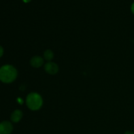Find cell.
Returning <instances> with one entry per match:
<instances>
[{
    "mask_svg": "<svg viewBox=\"0 0 134 134\" xmlns=\"http://www.w3.org/2000/svg\"><path fill=\"white\" fill-rule=\"evenodd\" d=\"M17 70L11 65H5L0 68V81L4 83H11L17 77Z\"/></svg>",
    "mask_w": 134,
    "mask_h": 134,
    "instance_id": "1",
    "label": "cell"
},
{
    "mask_svg": "<svg viewBox=\"0 0 134 134\" xmlns=\"http://www.w3.org/2000/svg\"><path fill=\"white\" fill-rule=\"evenodd\" d=\"M26 103L30 110L37 111L43 105V99L37 93L31 92L26 97Z\"/></svg>",
    "mask_w": 134,
    "mask_h": 134,
    "instance_id": "2",
    "label": "cell"
},
{
    "mask_svg": "<svg viewBox=\"0 0 134 134\" xmlns=\"http://www.w3.org/2000/svg\"><path fill=\"white\" fill-rule=\"evenodd\" d=\"M44 68L45 71L50 75L56 74L59 69L58 65L52 62H48L46 63Z\"/></svg>",
    "mask_w": 134,
    "mask_h": 134,
    "instance_id": "3",
    "label": "cell"
},
{
    "mask_svg": "<svg viewBox=\"0 0 134 134\" xmlns=\"http://www.w3.org/2000/svg\"><path fill=\"white\" fill-rule=\"evenodd\" d=\"M13 130L10 122L3 121L0 123V134H10Z\"/></svg>",
    "mask_w": 134,
    "mask_h": 134,
    "instance_id": "4",
    "label": "cell"
},
{
    "mask_svg": "<svg viewBox=\"0 0 134 134\" xmlns=\"http://www.w3.org/2000/svg\"><path fill=\"white\" fill-rule=\"evenodd\" d=\"M30 65L35 68H39L42 66L44 63V60L43 58L39 56H35L32 57L30 60Z\"/></svg>",
    "mask_w": 134,
    "mask_h": 134,
    "instance_id": "5",
    "label": "cell"
},
{
    "mask_svg": "<svg viewBox=\"0 0 134 134\" xmlns=\"http://www.w3.org/2000/svg\"><path fill=\"white\" fill-rule=\"evenodd\" d=\"M22 116H23V113L22 111L20 110L16 109L12 113L11 115H10V120L13 122H18L22 119Z\"/></svg>",
    "mask_w": 134,
    "mask_h": 134,
    "instance_id": "6",
    "label": "cell"
},
{
    "mask_svg": "<svg viewBox=\"0 0 134 134\" xmlns=\"http://www.w3.org/2000/svg\"><path fill=\"white\" fill-rule=\"evenodd\" d=\"M43 56H44V58L46 60H48V61H51V60H52L54 58V53L51 50H46L44 51V54H43Z\"/></svg>",
    "mask_w": 134,
    "mask_h": 134,
    "instance_id": "7",
    "label": "cell"
},
{
    "mask_svg": "<svg viewBox=\"0 0 134 134\" xmlns=\"http://www.w3.org/2000/svg\"><path fill=\"white\" fill-rule=\"evenodd\" d=\"M3 48L1 46H0V58L3 56Z\"/></svg>",
    "mask_w": 134,
    "mask_h": 134,
    "instance_id": "8",
    "label": "cell"
},
{
    "mask_svg": "<svg viewBox=\"0 0 134 134\" xmlns=\"http://www.w3.org/2000/svg\"><path fill=\"white\" fill-rule=\"evenodd\" d=\"M131 10H132V12L134 14V2L132 5V7H131Z\"/></svg>",
    "mask_w": 134,
    "mask_h": 134,
    "instance_id": "9",
    "label": "cell"
},
{
    "mask_svg": "<svg viewBox=\"0 0 134 134\" xmlns=\"http://www.w3.org/2000/svg\"><path fill=\"white\" fill-rule=\"evenodd\" d=\"M124 134H134L133 132H126Z\"/></svg>",
    "mask_w": 134,
    "mask_h": 134,
    "instance_id": "10",
    "label": "cell"
},
{
    "mask_svg": "<svg viewBox=\"0 0 134 134\" xmlns=\"http://www.w3.org/2000/svg\"><path fill=\"white\" fill-rule=\"evenodd\" d=\"M24 1L25 3H28V2H30V1H31V0H23Z\"/></svg>",
    "mask_w": 134,
    "mask_h": 134,
    "instance_id": "11",
    "label": "cell"
}]
</instances>
